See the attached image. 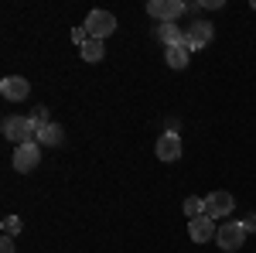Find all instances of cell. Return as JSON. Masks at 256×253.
Segmentation results:
<instances>
[{"label": "cell", "instance_id": "obj_20", "mask_svg": "<svg viewBox=\"0 0 256 253\" xmlns=\"http://www.w3.org/2000/svg\"><path fill=\"white\" fill-rule=\"evenodd\" d=\"M0 253H14V239H10V236L0 239Z\"/></svg>", "mask_w": 256, "mask_h": 253}, {"label": "cell", "instance_id": "obj_1", "mask_svg": "<svg viewBox=\"0 0 256 253\" xmlns=\"http://www.w3.org/2000/svg\"><path fill=\"white\" fill-rule=\"evenodd\" d=\"M0 134L7 137L14 147H18V144H28V140H34V123H31V117L10 113V117H4V123H0Z\"/></svg>", "mask_w": 256, "mask_h": 253}, {"label": "cell", "instance_id": "obj_16", "mask_svg": "<svg viewBox=\"0 0 256 253\" xmlns=\"http://www.w3.org/2000/svg\"><path fill=\"white\" fill-rule=\"evenodd\" d=\"M31 123H34V134H38L41 127H48V123H55L52 113H48V106H34V113H31Z\"/></svg>", "mask_w": 256, "mask_h": 253}, {"label": "cell", "instance_id": "obj_19", "mask_svg": "<svg viewBox=\"0 0 256 253\" xmlns=\"http://www.w3.org/2000/svg\"><path fill=\"white\" fill-rule=\"evenodd\" d=\"M242 226H246V233H256V212H250L242 219Z\"/></svg>", "mask_w": 256, "mask_h": 253}, {"label": "cell", "instance_id": "obj_18", "mask_svg": "<svg viewBox=\"0 0 256 253\" xmlns=\"http://www.w3.org/2000/svg\"><path fill=\"white\" fill-rule=\"evenodd\" d=\"M72 41H76V45H86V41H89V31H86V28H72Z\"/></svg>", "mask_w": 256, "mask_h": 253}, {"label": "cell", "instance_id": "obj_14", "mask_svg": "<svg viewBox=\"0 0 256 253\" xmlns=\"http://www.w3.org/2000/svg\"><path fill=\"white\" fill-rule=\"evenodd\" d=\"M188 52H192L188 45H178V48H168V52H164V62H168L171 69H184V65H188V59H192Z\"/></svg>", "mask_w": 256, "mask_h": 253}, {"label": "cell", "instance_id": "obj_5", "mask_svg": "<svg viewBox=\"0 0 256 253\" xmlns=\"http://www.w3.org/2000/svg\"><path fill=\"white\" fill-rule=\"evenodd\" d=\"M147 14L158 18L160 24H178V18L184 14V4L181 0H150L147 4Z\"/></svg>", "mask_w": 256, "mask_h": 253}, {"label": "cell", "instance_id": "obj_7", "mask_svg": "<svg viewBox=\"0 0 256 253\" xmlns=\"http://www.w3.org/2000/svg\"><path fill=\"white\" fill-rule=\"evenodd\" d=\"M0 96L10 99V103H20V99L31 96V82H28L24 76H7V79H0Z\"/></svg>", "mask_w": 256, "mask_h": 253}, {"label": "cell", "instance_id": "obj_9", "mask_svg": "<svg viewBox=\"0 0 256 253\" xmlns=\"http://www.w3.org/2000/svg\"><path fill=\"white\" fill-rule=\"evenodd\" d=\"M184 31H188V48H192V52L205 48L208 41L216 38V28H212V21H192Z\"/></svg>", "mask_w": 256, "mask_h": 253}, {"label": "cell", "instance_id": "obj_4", "mask_svg": "<svg viewBox=\"0 0 256 253\" xmlns=\"http://www.w3.org/2000/svg\"><path fill=\"white\" fill-rule=\"evenodd\" d=\"M38 164H41V144L38 140H28V144H18L14 147V168H18L20 175H31Z\"/></svg>", "mask_w": 256, "mask_h": 253}, {"label": "cell", "instance_id": "obj_17", "mask_svg": "<svg viewBox=\"0 0 256 253\" xmlns=\"http://www.w3.org/2000/svg\"><path fill=\"white\" fill-rule=\"evenodd\" d=\"M20 229V219L18 215H7V219H4V236H14Z\"/></svg>", "mask_w": 256, "mask_h": 253}, {"label": "cell", "instance_id": "obj_21", "mask_svg": "<svg viewBox=\"0 0 256 253\" xmlns=\"http://www.w3.org/2000/svg\"><path fill=\"white\" fill-rule=\"evenodd\" d=\"M253 11H256V0H253Z\"/></svg>", "mask_w": 256, "mask_h": 253}, {"label": "cell", "instance_id": "obj_8", "mask_svg": "<svg viewBox=\"0 0 256 253\" xmlns=\"http://www.w3.org/2000/svg\"><path fill=\"white\" fill-rule=\"evenodd\" d=\"M236 209V198L229 192H212V195H205V215L208 219H222V215H229Z\"/></svg>", "mask_w": 256, "mask_h": 253}, {"label": "cell", "instance_id": "obj_13", "mask_svg": "<svg viewBox=\"0 0 256 253\" xmlns=\"http://www.w3.org/2000/svg\"><path fill=\"white\" fill-rule=\"evenodd\" d=\"M79 55H82V62H102V59H106V41L89 38V41L79 48Z\"/></svg>", "mask_w": 256, "mask_h": 253}, {"label": "cell", "instance_id": "obj_11", "mask_svg": "<svg viewBox=\"0 0 256 253\" xmlns=\"http://www.w3.org/2000/svg\"><path fill=\"white\" fill-rule=\"evenodd\" d=\"M158 41L164 48H178V45H188V31L178 28V24H160L158 28Z\"/></svg>", "mask_w": 256, "mask_h": 253}, {"label": "cell", "instance_id": "obj_6", "mask_svg": "<svg viewBox=\"0 0 256 253\" xmlns=\"http://www.w3.org/2000/svg\"><path fill=\"white\" fill-rule=\"evenodd\" d=\"M154 154H158V161H164V164H174V161H181V137L178 134H160L158 144H154Z\"/></svg>", "mask_w": 256, "mask_h": 253}, {"label": "cell", "instance_id": "obj_12", "mask_svg": "<svg viewBox=\"0 0 256 253\" xmlns=\"http://www.w3.org/2000/svg\"><path fill=\"white\" fill-rule=\"evenodd\" d=\"M41 147H62V140H65V130H62L58 123H48V127H41L38 134H34Z\"/></svg>", "mask_w": 256, "mask_h": 253}, {"label": "cell", "instance_id": "obj_3", "mask_svg": "<svg viewBox=\"0 0 256 253\" xmlns=\"http://www.w3.org/2000/svg\"><path fill=\"white\" fill-rule=\"evenodd\" d=\"M82 28L89 31V38L106 41L113 31H116V14H110V11H89V18H86Z\"/></svg>", "mask_w": 256, "mask_h": 253}, {"label": "cell", "instance_id": "obj_10", "mask_svg": "<svg viewBox=\"0 0 256 253\" xmlns=\"http://www.w3.org/2000/svg\"><path fill=\"white\" fill-rule=\"evenodd\" d=\"M218 233L216 219H208V215H198V219H188V236H192V243H212V236Z\"/></svg>", "mask_w": 256, "mask_h": 253}, {"label": "cell", "instance_id": "obj_2", "mask_svg": "<svg viewBox=\"0 0 256 253\" xmlns=\"http://www.w3.org/2000/svg\"><path fill=\"white\" fill-rule=\"evenodd\" d=\"M246 226H242V219H232V222H222L218 226V233H216V243H218V250H226V253H236L242 243H246Z\"/></svg>", "mask_w": 256, "mask_h": 253}, {"label": "cell", "instance_id": "obj_15", "mask_svg": "<svg viewBox=\"0 0 256 253\" xmlns=\"http://www.w3.org/2000/svg\"><path fill=\"white\" fill-rule=\"evenodd\" d=\"M181 209H184L188 219H198V215H205V198H195V195H192V198H184Z\"/></svg>", "mask_w": 256, "mask_h": 253}]
</instances>
